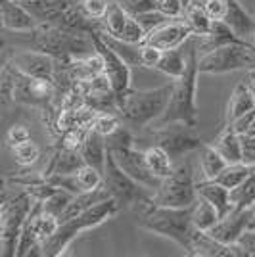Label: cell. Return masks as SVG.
Returning <instances> with one entry per match:
<instances>
[{"label": "cell", "mask_w": 255, "mask_h": 257, "mask_svg": "<svg viewBox=\"0 0 255 257\" xmlns=\"http://www.w3.org/2000/svg\"><path fill=\"white\" fill-rule=\"evenodd\" d=\"M192 207V205H190ZM190 207H163L156 205L152 196L131 205L137 217V225L152 234L173 240L177 246L188 251L196 226L192 223Z\"/></svg>", "instance_id": "obj_1"}, {"label": "cell", "mask_w": 255, "mask_h": 257, "mask_svg": "<svg viewBox=\"0 0 255 257\" xmlns=\"http://www.w3.org/2000/svg\"><path fill=\"white\" fill-rule=\"evenodd\" d=\"M173 83L150 90H125L117 94V113L131 131L150 127L161 117L169 102Z\"/></svg>", "instance_id": "obj_2"}, {"label": "cell", "mask_w": 255, "mask_h": 257, "mask_svg": "<svg viewBox=\"0 0 255 257\" xmlns=\"http://www.w3.org/2000/svg\"><path fill=\"white\" fill-rule=\"evenodd\" d=\"M198 48L192 46L186 50V69L179 79L173 81L169 102L161 117L152 125H161L169 121H182L188 125H198V107H196V90H198Z\"/></svg>", "instance_id": "obj_3"}, {"label": "cell", "mask_w": 255, "mask_h": 257, "mask_svg": "<svg viewBox=\"0 0 255 257\" xmlns=\"http://www.w3.org/2000/svg\"><path fill=\"white\" fill-rule=\"evenodd\" d=\"M33 204L35 200L31 194L22 190L20 194L8 198V202L0 207V255H16L23 223L31 211Z\"/></svg>", "instance_id": "obj_4"}, {"label": "cell", "mask_w": 255, "mask_h": 257, "mask_svg": "<svg viewBox=\"0 0 255 257\" xmlns=\"http://www.w3.org/2000/svg\"><path fill=\"white\" fill-rule=\"evenodd\" d=\"M200 73L221 75L238 69H255V44H224L198 58Z\"/></svg>", "instance_id": "obj_5"}, {"label": "cell", "mask_w": 255, "mask_h": 257, "mask_svg": "<svg viewBox=\"0 0 255 257\" xmlns=\"http://www.w3.org/2000/svg\"><path fill=\"white\" fill-rule=\"evenodd\" d=\"M152 200L163 207H190L196 200V181L190 165H175V169L161 179L160 186L152 194Z\"/></svg>", "instance_id": "obj_6"}, {"label": "cell", "mask_w": 255, "mask_h": 257, "mask_svg": "<svg viewBox=\"0 0 255 257\" xmlns=\"http://www.w3.org/2000/svg\"><path fill=\"white\" fill-rule=\"evenodd\" d=\"M152 139L154 144L169 154L173 160L182 158L194 150H200L203 142L198 135V125H188L182 121H169L161 125H152Z\"/></svg>", "instance_id": "obj_7"}, {"label": "cell", "mask_w": 255, "mask_h": 257, "mask_svg": "<svg viewBox=\"0 0 255 257\" xmlns=\"http://www.w3.org/2000/svg\"><path fill=\"white\" fill-rule=\"evenodd\" d=\"M102 188L115 200L119 207L135 205L137 202L150 196L148 188H144V186H140L139 182H135L127 173L117 165L113 156L109 154V150L106 154L104 169H102Z\"/></svg>", "instance_id": "obj_8"}, {"label": "cell", "mask_w": 255, "mask_h": 257, "mask_svg": "<svg viewBox=\"0 0 255 257\" xmlns=\"http://www.w3.org/2000/svg\"><path fill=\"white\" fill-rule=\"evenodd\" d=\"M88 35H90V41H92V46H94V52L102 58L104 75L107 77L111 90L115 92V96L123 94L125 90L131 88V65L102 39L100 31L94 27V22L88 29Z\"/></svg>", "instance_id": "obj_9"}, {"label": "cell", "mask_w": 255, "mask_h": 257, "mask_svg": "<svg viewBox=\"0 0 255 257\" xmlns=\"http://www.w3.org/2000/svg\"><path fill=\"white\" fill-rule=\"evenodd\" d=\"M56 96L58 90L52 79L23 75L16 69V88H14L16 104L50 109L56 106Z\"/></svg>", "instance_id": "obj_10"}, {"label": "cell", "mask_w": 255, "mask_h": 257, "mask_svg": "<svg viewBox=\"0 0 255 257\" xmlns=\"http://www.w3.org/2000/svg\"><path fill=\"white\" fill-rule=\"evenodd\" d=\"M107 150L113 156L117 165L127 173L133 181L139 182L140 186H144L148 190H156L160 186L161 179L150 171L146 158H144V150H139L135 146H117V148H107Z\"/></svg>", "instance_id": "obj_11"}, {"label": "cell", "mask_w": 255, "mask_h": 257, "mask_svg": "<svg viewBox=\"0 0 255 257\" xmlns=\"http://www.w3.org/2000/svg\"><path fill=\"white\" fill-rule=\"evenodd\" d=\"M12 65L29 77H44V79H52L54 69H56V58L50 54L39 52V50H16L8 58Z\"/></svg>", "instance_id": "obj_12"}, {"label": "cell", "mask_w": 255, "mask_h": 257, "mask_svg": "<svg viewBox=\"0 0 255 257\" xmlns=\"http://www.w3.org/2000/svg\"><path fill=\"white\" fill-rule=\"evenodd\" d=\"M192 37V31L188 27V23L184 20H169L163 25H160L158 29H154L152 33L146 35L144 43L156 46L158 50H173V48H179L186 43Z\"/></svg>", "instance_id": "obj_13"}, {"label": "cell", "mask_w": 255, "mask_h": 257, "mask_svg": "<svg viewBox=\"0 0 255 257\" xmlns=\"http://www.w3.org/2000/svg\"><path fill=\"white\" fill-rule=\"evenodd\" d=\"M247 221H249V211L245 209H236L232 207L228 213L221 217L215 225L205 230L209 236H213L215 240L223 242V244H236V240L240 238V234L247 228Z\"/></svg>", "instance_id": "obj_14"}, {"label": "cell", "mask_w": 255, "mask_h": 257, "mask_svg": "<svg viewBox=\"0 0 255 257\" xmlns=\"http://www.w3.org/2000/svg\"><path fill=\"white\" fill-rule=\"evenodd\" d=\"M37 23H58L73 0H18Z\"/></svg>", "instance_id": "obj_15"}, {"label": "cell", "mask_w": 255, "mask_h": 257, "mask_svg": "<svg viewBox=\"0 0 255 257\" xmlns=\"http://www.w3.org/2000/svg\"><path fill=\"white\" fill-rule=\"evenodd\" d=\"M221 22L226 23L240 39L253 44L255 20L245 12V8L238 0H226V14Z\"/></svg>", "instance_id": "obj_16"}, {"label": "cell", "mask_w": 255, "mask_h": 257, "mask_svg": "<svg viewBox=\"0 0 255 257\" xmlns=\"http://www.w3.org/2000/svg\"><path fill=\"white\" fill-rule=\"evenodd\" d=\"M196 196L207 200V202L219 211L221 217H224V215L232 209V204H230V190L224 188L223 184H219L217 181H205V179H203L202 182H196Z\"/></svg>", "instance_id": "obj_17"}, {"label": "cell", "mask_w": 255, "mask_h": 257, "mask_svg": "<svg viewBox=\"0 0 255 257\" xmlns=\"http://www.w3.org/2000/svg\"><path fill=\"white\" fill-rule=\"evenodd\" d=\"M200 46L198 50H202L203 54L213 50V48H219V46H224V44H251L240 39L236 33L226 25L224 22H211V27H209V33L205 37H200Z\"/></svg>", "instance_id": "obj_18"}, {"label": "cell", "mask_w": 255, "mask_h": 257, "mask_svg": "<svg viewBox=\"0 0 255 257\" xmlns=\"http://www.w3.org/2000/svg\"><path fill=\"white\" fill-rule=\"evenodd\" d=\"M79 154H81V158H83V163L102 171V169H104V161H106V154H107V146H106L104 137L88 128L85 140H83V144H81V148H79Z\"/></svg>", "instance_id": "obj_19"}, {"label": "cell", "mask_w": 255, "mask_h": 257, "mask_svg": "<svg viewBox=\"0 0 255 257\" xmlns=\"http://www.w3.org/2000/svg\"><path fill=\"white\" fill-rule=\"evenodd\" d=\"M251 107H255V96L251 88L247 86V83L236 85L232 96L228 100V107H226V125L234 123L236 119L244 115L245 111H249Z\"/></svg>", "instance_id": "obj_20"}, {"label": "cell", "mask_w": 255, "mask_h": 257, "mask_svg": "<svg viewBox=\"0 0 255 257\" xmlns=\"http://www.w3.org/2000/svg\"><path fill=\"white\" fill-rule=\"evenodd\" d=\"M211 146L224 158L226 163H238L240 161V135L230 125L217 135V139L211 142Z\"/></svg>", "instance_id": "obj_21"}, {"label": "cell", "mask_w": 255, "mask_h": 257, "mask_svg": "<svg viewBox=\"0 0 255 257\" xmlns=\"http://www.w3.org/2000/svg\"><path fill=\"white\" fill-rule=\"evenodd\" d=\"M14 88H16V67L8 60L0 67V117L8 115L12 106L16 104Z\"/></svg>", "instance_id": "obj_22"}, {"label": "cell", "mask_w": 255, "mask_h": 257, "mask_svg": "<svg viewBox=\"0 0 255 257\" xmlns=\"http://www.w3.org/2000/svg\"><path fill=\"white\" fill-rule=\"evenodd\" d=\"M181 48L182 46L173 48V50H163L154 69H158L171 79H179L186 69V52Z\"/></svg>", "instance_id": "obj_23"}, {"label": "cell", "mask_w": 255, "mask_h": 257, "mask_svg": "<svg viewBox=\"0 0 255 257\" xmlns=\"http://www.w3.org/2000/svg\"><path fill=\"white\" fill-rule=\"evenodd\" d=\"M190 215H192L194 226L200 228V230H209V228L221 219L219 211H217L207 200H203L200 196H196V200H194V204H192V207H190Z\"/></svg>", "instance_id": "obj_24"}, {"label": "cell", "mask_w": 255, "mask_h": 257, "mask_svg": "<svg viewBox=\"0 0 255 257\" xmlns=\"http://www.w3.org/2000/svg\"><path fill=\"white\" fill-rule=\"evenodd\" d=\"M144 158H146V163H148L150 171L154 173L156 177H167L173 169H175V160L171 158L167 152L160 148L158 144H152L144 150Z\"/></svg>", "instance_id": "obj_25"}, {"label": "cell", "mask_w": 255, "mask_h": 257, "mask_svg": "<svg viewBox=\"0 0 255 257\" xmlns=\"http://www.w3.org/2000/svg\"><path fill=\"white\" fill-rule=\"evenodd\" d=\"M182 20L188 23L192 35H196V37H205L209 33L211 20L203 8V4H200V2H192L190 6H186Z\"/></svg>", "instance_id": "obj_26"}, {"label": "cell", "mask_w": 255, "mask_h": 257, "mask_svg": "<svg viewBox=\"0 0 255 257\" xmlns=\"http://www.w3.org/2000/svg\"><path fill=\"white\" fill-rule=\"evenodd\" d=\"M127 10L117 0H113V2L107 4V10L104 14V18H102V27L98 25V29L111 35V37H119V33H121L123 25L127 22Z\"/></svg>", "instance_id": "obj_27"}, {"label": "cell", "mask_w": 255, "mask_h": 257, "mask_svg": "<svg viewBox=\"0 0 255 257\" xmlns=\"http://www.w3.org/2000/svg\"><path fill=\"white\" fill-rule=\"evenodd\" d=\"M255 202V167L238 186L230 190V204L236 209H245Z\"/></svg>", "instance_id": "obj_28"}, {"label": "cell", "mask_w": 255, "mask_h": 257, "mask_svg": "<svg viewBox=\"0 0 255 257\" xmlns=\"http://www.w3.org/2000/svg\"><path fill=\"white\" fill-rule=\"evenodd\" d=\"M200 165H202V173L205 181H211L215 179L219 173L223 171V167L226 165L224 158L215 150L213 146H200Z\"/></svg>", "instance_id": "obj_29"}, {"label": "cell", "mask_w": 255, "mask_h": 257, "mask_svg": "<svg viewBox=\"0 0 255 257\" xmlns=\"http://www.w3.org/2000/svg\"><path fill=\"white\" fill-rule=\"evenodd\" d=\"M251 169H253V167L245 165L242 161H238V163H226L223 167V171L219 173L215 179H211V181H217L219 184H223L224 188L232 190L234 186H238V184L251 173Z\"/></svg>", "instance_id": "obj_30"}, {"label": "cell", "mask_w": 255, "mask_h": 257, "mask_svg": "<svg viewBox=\"0 0 255 257\" xmlns=\"http://www.w3.org/2000/svg\"><path fill=\"white\" fill-rule=\"evenodd\" d=\"M73 179L79 192H90V190H96L102 186V171L86 165V163H83L77 171H73Z\"/></svg>", "instance_id": "obj_31"}, {"label": "cell", "mask_w": 255, "mask_h": 257, "mask_svg": "<svg viewBox=\"0 0 255 257\" xmlns=\"http://www.w3.org/2000/svg\"><path fill=\"white\" fill-rule=\"evenodd\" d=\"M121 127V117L115 111H98L90 123V131H94L98 135H102L106 139L107 135H111L113 131Z\"/></svg>", "instance_id": "obj_32"}, {"label": "cell", "mask_w": 255, "mask_h": 257, "mask_svg": "<svg viewBox=\"0 0 255 257\" xmlns=\"http://www.w3.org/2000/svg\"><path fill=\"white\" fill-rule=\"evenodd\" d=\"M71 196H73V194L64 190V188H56L52 194H48L44 200H41V207H43V211L54 215V217L58 219V217L62 215V211L65 209V205L69 204Z\"/></svg>", "instance_id": "obj_33"}, {"label": "cell", "mask_w": 255, "mask_h": 257, "mask_svg": "<svg viewBox=\"0 0 255 257\" xmlns=\"http://www.w3.org/2000/svg\"><path fill=\"white\" fill-rule=\"evenodd\" d=\"M12 154H14L16 163H20L22 167H31L41 158V148L29 139L25 140V142H22V144H18V146H14Z\"/></svg>", "instance_id": "obj_34"}, {"label": "cell", "mask_w": 255, "mask_h": 257, "mask_svg": "<svg viewBox=\"0 0 255 257\" xmlns=\"http://www.w3.org/2000/svg\"><path fill=\"white\" fill-rule=\"evenodd\" d=\"M119 41H125V43H131V44H142L144 43V39H146V31L142 29V25L137 22V18L135 16H127V22L123 25V29L119 33V37H115Z\"/></svg>", "instance_id": "obj_35"}, {"label": "cell", "mask_w": 255, "mask_h": 257, "mask_svg": "<svg viewBox=\"0 0 255 257\" xmlns=\"http://www.w3.org/2000/svg\"><path fill=\"white\" fill-rule=\"evenodd\" d=\"M107 0H79V8L90 22H100L107 10Z\"/></svg>", "instance_id": "obj_36"}, {"label": "cell", "mask_w": 255, "mask_h": 257, "mask_svg": "<svg viewBox=\"0 0 255 257\" xmlns=\"http://www.w3.org/2000/svg\"><path fill=\"white\" fill-rule=\"evenodd\" d=\"M86 133H88V128L75 127V128H71V131L64 133V135L58 139V144L67 148V150L79 152V148H81V144H83V140H85V137H86Z\"/></svg>", "instance_id": "obj_37"}, {"label": "cell", "mask_w": 255, "mask_h": 257, "mask_svg": "<svg viewBox=\"0 0 255 257\" xmlns=\"http://www.w3.org/2000/svg\"><path fill=\"white\" fill-rule=\"evenodd\" d=\"M137 18V22L142 25V29L148 33H152L154 29H158L160 25H163L165 22H169V18H165L160 10H152V12H144V14H139V16H135Z\"/></svg>", "instance_id": "obj_38"}, {"label": "cell", "mask_w": 255, "mask_h": 257, "mask_svg": "<svg viewBox=\"0 0 255 257\" xmlns=\"http://www.w3.org/2000/svg\"><path fill=\"white\" fill-rule=\"evenodd\" d=\"M117 2L131 16H139V14H144V12L158 10V0H117Z\"/></svg>", "instance_id": "obj_39"}, {"label": "cell", "mask_w": 255, "mask_h": 257, "mask_svg": "<svg viewBox=\"0 0 255 257\" xmlns=\"http://www.w3.org/2000/svg\"><path fill=\"white\" fill-rule=\"evenodd\" d=\"M240 161L255 167V137L253 135H240Z\"/></svg>", "instance_id": "obj_40"}, {"label": "cell", "mask_w": 255, "mask_h": 257, "mask_svg": "<svg viewBox=\"0 0 255 257\" xmlns=\"http://www.w3.org/2000/svg\"><path fill=\"white\" fill-rule=\"evenodd\" d=\"M158 10L169 18V20H177L184 16V4L182 0H158Z\"/></svg>", "instance_id": "obj_41"}, {"label": "cell", "mask_w": 255, "mask_h": 257, "mask_svg": "<svg viewBox=\"0 0 255 257\" xmlns=\"http://www.w3.org/2000/svg\"><path fill=\"white\" fill-rule=\"evenodd\" d=\"M161 56V50H158L156 46H152V44H146L142 43L140 44V67H156L158 64V60H160Z\"/></svg>", "instance_id": "obj_42"}, {"label": "cell", "mask_w": 255, "mask_h": 257, "mask_svg": "<svg viewBox=\"0 0 255 257\" xmlns=\"http://www.w3.org/2000/svg\"><path fill=\"white\" fill-rule=\"evenodd\" d=\"M202 4L211 22H221L226 14V0H203Z\"/></svg>", "instance_id": "obj_43"}, {"label": "cell", "mask_w": 255, "mask_h": 257, "mask_svg": "<svg viewBox=\"0 0 255 257\" xmlns=\"http://www.w3.org/2000/svg\"><path fill=\"white\" fill-rule=\"evenodd\" d=\"M29 139H31V133H29V128L25 127V125H14L6 133V144L10 148H14V146H18V144H22V142Z\"/></svg>", "instance_id": "obj_44"}, {"label": "cell", "mask_w": 255, "mask_h": 257, "mask_svg": "<svg viewBox=\"0 0 255 257\" xmlns=\"http://www.w3.org/2000/svg\"><path fill=\"white\" fill-rule=\"evenodd\" d=\"M236 244L244 251V257H255V230L253 228H245L236 240Z\"/></svg>", "instance_id": "obj_45"}, {"label": "cell", "mask_w": 255, "mask_h": 257, "mask_svg": "<svg viewBox=\"0 0 255 257\" xmlns=\"http://www.w3.org/2000/svg\"><path fill=\"white\" fill-rule=\"evenodd\" d=\"M247 211H249V221H247V228H253L255 230V202L249 207H247Z\"/></svg>", "instance_id": "obj_46"}, {"label": "cell", "mask_w": 255, "mask_h": 257, "mask_svg": "<svg viewBox=\"0 0 255 257\" xmlns=\"http://www.w3.org/2000/svg\"><path fill=\"white\" fill-rule=\"evenodd\" d=\"M247 86L251 88V92H253V96H255V69H249V75H247Z\"/></svg>", "instance_id": "obj_47"}, {"label": "cell", "mask_w": 255, "mask_h": 257, "mask_svg": "<svg viewBox=\"0 0 255 257\" xmlns=\"http://www.w3.org/2000/svg\"><path fill=\"white\" fill-rule=\"evenodd\" d=\"M8 198H10V196H8V192H6L4 188H0V207L8 202Z\"/></svg>", "instance_id": "obj_48"}, {"label": "cell", "mask_w": 255, "mask_h": 257, "mask_svg": "<svg viewBox=\"0 0 255 257\" xmlns=\"http://www.w3.org/2000/svg\"><path fill=\"white\" fill-rule=\"evenodd\" d=\"M244 135H253V137H255V113H253V117H251L249 127H247V133H244Z\"/></svg>", "instance_id": "obj_49"}, {"label": "cell", "mask_w": 255, "mask_h": 257, "mask_svg": "<svg viewBox=\"0 0 255 257\" xmlns=\"http://www.w3.org/2000/svg\"><path fill=\"white\" fill-rule=\"evenodd\" d=\"M253 44H255V35H253Z\"/></svg>", "instance_id": "obj_50"}]
</instances>
